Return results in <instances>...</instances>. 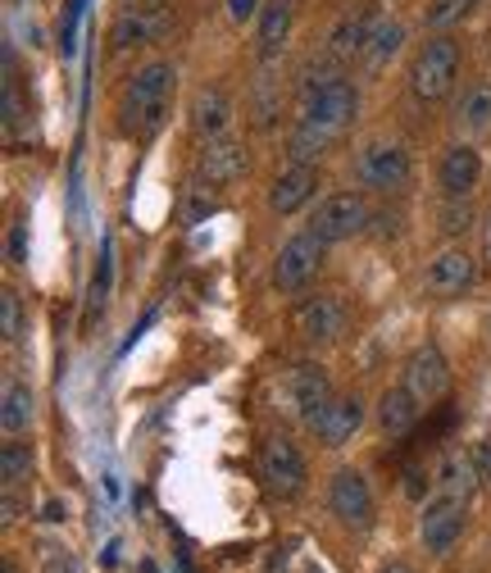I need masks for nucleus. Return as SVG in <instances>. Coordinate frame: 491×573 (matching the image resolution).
I'll list each match as a JSON object with an SVG mask.
<instances>
[{
	"label": "nucleus",
	"mask_w": 491,
	"mask_h": 573,
	"mask_svg": "<svg viewBox=\"0 0 491 573\" xmlns=\"http://www.w3.org/2000/svg\"><path fill=\"white\" fill-rule=\"evenodd\" d=\"M359 114V87L342 73H319L300 83V119L287 137L292 164H315Z\"/></svg>",
	"instance_id": "1"
},
{
	"label": "nucleus",
	"mask_w": 491,
	"mask_h": 573,
	"mask_svg": "<svg viewBox=\"0 0 491 573\" xmlns=\"http://www.w3.org/2000/svg\"><path fill=\"white\" fill-rule=\"evenodd\" d=\"M173 87H177V69L173 60H150L142 64L133 77L123 83V96H119V133L123 137H155L169 119V100H173Z\"/></svg>",
	"instance_id": "2"
},
{
	"label": "nucleus",
	"mask_w": 491,
	"mask_h": 573,
	"mask_svg": "<svg viewBox=\"0 0 491 573\" xmlns=\"http://www.w3.org/2000/svg\"><path fill=\"white\" fill-rule=\"evenodd\" d=\"M455 77H459V41L437 33L415 50V60H409V96H415L419 106H442L455 92Z\"/></svg>",
	"instance_id": "3"
},
{
	"label": "nucleus",
	"mask_w": 491,
	"mask_h": 573,
	"mask_svg": "<svg viewBox=\"0 0 491 573\" xmlns=\"http://www.w3.org/2000/svg\"><path fill=\"white\" fill-rule=\"evenodd\" d=\"M369 228V200L359 192H332L319 200V210L309 215V232H315L319 242H351L355 232Z\"/></svg>",
	"instance_id": "4"
},
{
	"label": "nucleus",
	"mask_w": 491,
	"mask_h": 573,
	"mask_svg": "<svg viewBox=\"0 0 491 573\" xmlns=\"http://www.w3.org/2000/svg\"><path fill=\"white\" fill-rule=\"evenodd\" d=\"M355 178L369 192H401L409 182V150L401 142H369L355 155Z\"/></svg>",
	"instance_id": "5"
},
{
	"label": "nucleus",
	"mask_w": 491,
	"mask_h": 573,
	"mask_svg": "<svg viewBox=\"0 0 491 573\" xmlns=\"http://www.w3.org/2000/svg\"><path fill=\"white\" fill-rule=\"evenodd\" d=\"M323 251H328V242H319L315 232H296L292 242H282V251H278V259H273V286L278 292H305L309 282H315V273H319V265H323Z\"/></svg>",
	"instance_id": "6"
},
{
	"label": "nucleus",
	"mask_w": 491,
	"mask_h": 573,
	"mask_svg": "<svg viewBox=\"0 0 491 573\" xmlns=\"http://www.w3.org/2000/svg\"><path fill=\"white\" fill-rule=\"evenodd\" d=\"M296 332L305 337L309 346H332V342H342V332L351 324V309L337 292H319V296H309L296 305V315H292Z\"/></svg>",
	"instance_id": "7"
},
{
	"label": "nucleus",
	"mask_w": 491,
	"mask_h": 573,
	"mask_svg": "<svg viewBox=\"0 0 491 573\" xmlns=\"http://www.w3.org/2000/svg\"><path fill=\"white\" fill-rule=\"evenodd\" d=\"M464 514H469V497H451V491H437L419 514V537L432 556H446L464 533Z\"/></svg>",
	"instance_id": "8"
},
{
	"label": "nucleus",
	"mask_w": 491,
	"mask_h": 573,
	"mask_svg": "<svg viewBox=\"0 0 491 573\" xmlns=\"http://www.w3.org/2000/svg\"><path fill=\"white\" fill-rule=\"evenodd\" d=\"M260 478L273 497H300L305 487V455L296 451L292 437H269L260 447Z\"/></svg>",
	"instance_id": "9"
},
{
	"label": "nucleus",
	"mask_w": 491,
	"mask_h": 573,
	"mask_svg": "<svg viewBox=\"0 0 491 573\" xmlns=\"http://www.w3.org/2000/svg\"><path fill=\"white\" fill-rule=\"evenodd\" d=\"M328 505L346 528H369L373 524V487L359 468H337L328 483Z\"/></svg>",
	"instance_id": "10"
},
{
	"label": "nucleus",
	"mask_w": 491,
	"mask_h": 573,
	"mask_svg": "<svg viewBox=\"0 0 491 573\" xmlns=\"http://www.w3.org/2000/svg\"><path fill=\"white\" fill-rule=\"evenodd\" d=\"M474 278H478V259H474L469 251H464V246H446V251L428 265V273H424V292L437 296V301H455V296L469 292Z\"/></svg>",
	"instance_id": "11"
},
{
	"label": "nucleus",
	"mask_w": 491,
	"mask_h": 573,
	"mask_svg": "<svg viewBox=\"0 0 491 573\" xmlns=\"http://www.w3.org/2000/svg\"><path fill=\"white\" fill-rule=\"evenodd\" d=\"M282 401H287V410L296 414V419L309 424L332 401V382H328V374L319 369V364H292L287 378H282Z\"/></svg>",
	"instance_id": "12"
},
{
	"label": "nucleus",
	"mask_w": 491,
	"mask_h": 573,
	"mask_svg": "<svg viewBox=\"0 0 491 573\" xmlns=\"http://www.w3.org/2000/svg\"><path fill=\"white\" fill-rule=\"evenodd\" d=\"M405 387L419 397V405L446 401V392H451V364H446V355L437 351L432 342L419 346L415 355L405 359Z\"/></svg>",
	"instance_id": "13"
},
{
	"label": "nucleus",
	"mask_w": 491,
	"mask_h": 573,
	"mask_svg": "<svg viewBox=\"0 0 491 573\" xmlns=\"http://www.w3.org/2000/svg\"><path fill=\"white\" fill-rule=\"evenodd\" d=\"M169 10L164 5H146V10H123L114 23H110V50L123 56V50H137V46H150L169 33Z\"/></svg>",
	"instance_id": "14"
},
{
	"label": "nucleus",
	"mask_w": 491,
	"mask_h": 573,
	"mask_svg": "<svg viewBox=\"0 0 491 573\" xmlns=\"http://www.w3.org/2000/svg\"><path fill=\"white\" fill-rule=\"evenodd\" d=\"M246 169H250V160H246V146H242L237 137L223 133V137H214V142L200 146L196 173H200L205 187H228V182H237Z\"/></svg>",
	"instance_id": "15"
},
{
	"label": "nucleus",
	"mask_w": 491,
	"mask_h": 573,
	"mask_svg": "<svg viewBox=\"0 0 491 573\" xmlns=\"http://www.w3.org/2000/svg\"><path fill=\"white\" fill-rule=\"evenodd\" d=\"M309 428H315V437L323 441V447H346V441L365 428V401L359 397H332L315 419H309Z\"/></svg>",
	"instance_id": "16"
},
{
	"label": "nucleus",
	"mask_w": 491,
	"mask_h": 573,
	"mask_svg": "<svg viewBox=\"0 0 491 573\" xmlns=\"http://www.w3.org/2000/svg\"><path fill=\"white\" fill-rule=\"evenodd\" d=\"M378 28V10L373 5H351L337 23H332V33H328V50L337 60H359L365 56V46Z\"/></svg>",
	"instance_id": "17"
},
{
	"label": "nucleus",
	"mask_w": 491,
	"mask_h": 573,
	"mask_svg": "<svg viewBox=\"0 0 491 573\" xmlns=\"http://www.w3.org/2000/svg\"><path fill=\"white\" fill-rule=\"evenodd\" d=\"M478 178H482V155H478L469 142L446 146L442 169H437V182H442L446 200H464V196H469V192L478 187Z\"/></svg>",
	"instance_id": "18"
},
{
	"label": "nucleus",
	"mask_w": 491,
	"mask_h": 573,
	"mask_svg": "<svg viewBox=\"0 0 491 573\" xmlns=\"http://www.w3.org/2000/svg\"><path fill=\"white\" fill-rule=\"evenodd\" d=\"M319 192V169L315 164H292L287 173H278V182L269 187V205L273 215H296L300 205H309Z\"/></svg>",
	"instance_id": "19"
},
{
	"label": "nucleus",
	"mask_w": 491,
	"mask_h": 573,
	"mask_svg": "<svg viewBox=\"0 0 491 573\" xmlns=\"http://www.w3.org/2000/svg\"><path fill=\"white\" fill-rule=\"evenodd\" d=\"M228 123H232V100H228V92H219V87L196 92V100H192V133H196L200 142H214V137L228 133Z\"/></svg>",
	"instance_id": "20"
},
{
	"label": "nucleus",
	"mask_w": 491,
	"mask_h": 573,
	"mask_svg": "<svg viewBox=\"0 0 491 573\" xmlns=\"http://www.w3.org/2000/svg\"><path fill=\"white\" fill-rule=\"evenodd\" d=\"M292 23H296L292 0H265V10H260V60L265 64H273L282 56V46L292 37Z\"/></svg>",
	"instance_id": "21"
},
{
	"label": "nucleus",
	"mask_w": 491,
	"mask_h": 573,
	"mask_svg": "<svg viewBox=\"0 0 491 573\" xmlns=\"http://www.w3.org/2000/svg\"><path fill=\"white\" fill-rule=\"evenodd\" d=\"M419 397L409 392V387L401 382V387H386L382 392V401H378V424H382V432H392V437H401V432H409L419 424Z\"/></svg>",
	"instance_id": "22"
},
{
	"label": "nucleus",
	"mask_w": 491,
	"mask_h": 573,
	"mask_svg": "<svg viewBox=\"0 0 491 573\" xmlns=\"http://www.w3.org/2000/svg\"><path fill=\"white\" fill-rule=\"evenodd\" d=\"M401 46H405V23L378 14V28H373V37H369V46H365V56H359V64H365L369 73H382L386 64L401 56Z\"/></svg>",
	"instance_id": "23"
},
{
	"label": "nucleus",
	"mask_w": 491,
	"mask_h": 573,
	"mask_svg": "<svg viewBox=\"0 0 491 573\" xmlns=\"http://www.w3.org/2000/svg\"><path fill=\"white\" fill-rule=\"evenodd\" d=\"M455 123H459V133H469V137L487 133V127H491V83H478V87L464 92L459 110H455Z\"/></svg>",
	"instance_id": "24"
},
{
	"label": "nucleus",
	"mask_w": 491,
	"mask_h": 573,
	"mask_svg": "<svg viewBox=\"0 0 491 573\" xmlns=\"http://www.w3.org/2000/svg\"><path fill=\"white\" fill-rule=\"evenodd\" d=\"M478 468H474V455H446L442 468H437V491H451V497H474L478 487Z\"/></svg>",
	"instance_id": "25"
},
{
	"label": "nucleus",
	"mask_w": 491,
	"mask_h": 573,
	"mask_svg": "<svg viewBox=\"0 0 491 573\" xmlns=\"http://www.w3.org/2000/svg\"><path fill=\"white\" fill-rule=\"evenodd\" d=\"M33 410H37L33 387H28V382H5V410H0V424H5L10 437H14V432H28Z\"/></svg>",
	"instance_id": "26"
},
{
	"label": "nucleus",
	"mask_w": 491,
	"mask_h": 573,
	"mask_svg": "<svg viewBox=\"0 0 491 573\" xmlns=\"http://www.w3.org/2000/svg\"><path fill=\"white\" fill-rule=\"evenodd\" d=\"M474 10H478V0H428V5H424V28L428 33H451Z\"/></svg>",
	"instance_id": "27"
},
{
	"label": "nucleus",
	"mask_w": 491,
	"mask_h": 573,
	"mask_svg": "<svg viewBox=\"0 0 491 573\" xmlns=\"http://www.w3.org/2000/svg\"><path fill=\"white\" fill-rule=\"evenodd\" d=\"M33 474V451L23 441H5V455H0V483L5 487H23Z\"/></svg>",
	"instance_id": "28"
},
{
	"label": "nucleus",
	"mask_w": 491,
	"mask_h": 573,
	"mask_svg": "<svg viewBox=\"0 0 491 573\" xmlns=\"http://www.w3.org/2000/svg\"><path fill=\"white\" fill-rule=\"evenodd\" d=\"M469 223H474L469 196H464V200H446V205H442V232H446V237H459V232H469Z\"/></svg>",
	"instance_id": "29"
},
{
	"label": "nucleus",
	"mask_w": 491,
	"mask_h": 573,
	"mask_svg": "<svg viewBox=\"0 0 491 573\" xmlns=\"http://www.w3.org/2000/svg\"><path fill=\"white\" fill-rule=\"evenodd\" d=\"M0 324H5V342H14V337L23 332V315H19V292H5V301H0Z\"/></svg>",
	"instance_id": "30"
},
{
	"label": "nucleus",
	"mask_w": 491,
	"mask_h": 573,
	"mask_svg": "<svg viewBox=\"0 0 491 573\" xmlns=\"http://www.w3.org/2000/svg\"><path fill=\"white\" fill-rule=\"evenodd\" d=\"M210 187H196L192 200H187V223H200L205 215H214V196H205Z\"/></svg>",
	"instance_id": "31"
},
{
	"label": "nucleus",
	"mask_w": 491,
	"mask_h": 573,
	"mask_svg": "<svg viewBox=\"0 0 491 573\" xmlns=\"http://www.w3.org/2000/svg\"><path fill=\"white\" fill-rule=\"evenodd\" d=\"M474 468H478V478L491 487V437H482V441H474Z\"/></svg>",
	"instance_id": "32"
},
{
	"label": "nucleus",
	"mask_w": 491,
	"mask_h": 573,
	"mask_svg": "<svg viewBox=\"0 0 491 573\" xmlns=\"http://www.w3.org/2000/svg\"><path fill=\"white\" fill-rule=\"evenodd\" d=\"M10 265H28V232H23V223L10 228Z\"/></svg>",
	"instance_id": "33"
},
{
	"label": "nucleus",
	"mask_w": 491,
	"mask_h": 573,
	"mask_svg": "<svg viewBox=\"0 0 491 573\" xmlns=\"http://www.w3.org/2000/svg\"><path fill=\"white\" fill-rule=\"evenodd\" d=\"M260 0H228V19L232 23H246V19H260Z\"/></svg>",
	"instance_id": "34"
},
{
	"label": "nucleus",
	"mask_w": 491,
	"mask_h": 573,
	"mask_svg": "<svg viewBox=\"0 0 491 573\" xmlns=\"http://www.w3.org/2000/svg\"><path fill=\"white\" fill-rule=\"evenodd\" d=\"M46 519H50V524H60V519H69V510H64L60 501H50V505H46Z\"/></svg>",
	"instance_id": "35"
},
{
	"label": "nucleus",
	"mask_w": 491,
	"mask_h": 573,
	"mask_svg": "<svg viewBox=\"0 0 491 573\" xmlns=\"http://www.w3.org/2000/svg\"><path fill=\"white\" fill-rule=\"evenodd\" d=\"M46 573H77V569H73L69 560H50V564H46Z\"/></svg>",
	"instance_id": "36"
},
{
	"label": "nucleus",
	"mask_w": 491,
	"mask_h": 573,
	"mask_svg": "<svg viewBox=\"0 0 491 573\" xmlns=\"http://www.w3.org/2000/svg\"><path fill=\"white\" fill-rule=\"evenodd\" d=\"M382 573H415V569H409L405 560H392V564H382Z\"/></svg>",
	"instance_id": "37"
},
{
	"label": "nucleus",
	"mask_w": 491,
	"mask_h": 573,
	"mask_svg": "<svg viewBox=\"0 0 491 573\" xmlns=\"http://www.w3.org/2000/svg\"><path fill=\"white\" fill-rule=\"evenodd\" d=\"M127 10H146V5H160V0H123Z\"/></svg>",
	"instance_id": "38"
},
{
	"label": "nucleus",
	"mask_w": 491,
	"mask_h": 573,
	"mask_svg": "<svg viewBox=\"0 0 491 573\" xmlns=\"http://www.w3.org/2000/svg\"><path fill=\"white\" fill-rule=\"evenodd\" d=\"M482 251H487V265H491V219H487V237H482Z\"/></svg>",
	"instance_id": "39"
},
{
	"label": "nucleus",
	"mask_w": 491,
	"mask_h": 573,
	"mask_svg": "<svg viewBox=\"0 0 491 573\" xmlns=\"http://www.w3.org/2000/svg\"><path fill=\"white\" fill-rule=\"evenodd\" d=\"M5 573H14V564H10V560H5Z\"/></svg>",
	"instance_id": "40"
},
{
	"label": "nucleus",
	"mask_w": 491,
	"mask_h": 573,
	"mask_svg": "<svg viewBox=\"0 0 491 573\" xmlns=\"http://www.w3.org/2000/svg\"><path fill=\"white\" fill-rule=\"evenodd\" d=\"M487 332H491V324H487Z\"/></svg>",
	"instance_id": "41"
}]
</instances>
